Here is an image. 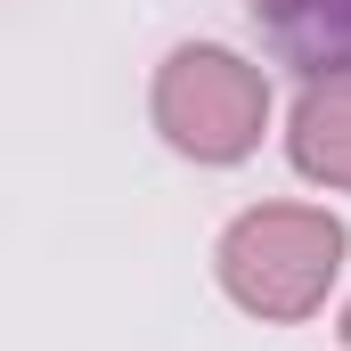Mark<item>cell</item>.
I'll use <instances>...</instances> for the list:
<instances>
[{
  "mask_svg": "<svg viewBox=\"0 0 351 351\" xmlns=\"http://www.w3.org/2000/svg\"><path fill=\"white\" fill-rule=\"evenodd\" d=\"M343 343H351V302H343Z\"/></svg>",
  "mask_w": 351,
  "mask_h": 351,
  "instance_id": "obj_6",
  "label": "cell"
},
{
  "mask_svg": "<svg viewBox=\"0 0 351 351\" xmlns=\"http://www.w3.org/2000/svg\"><path fill=\"white\" fill-rule=\"evenodd\" d=\"M343 254H351V229L327 213V204H254L221 229V294L262 319V327H294L311 319L335 278H343Z\"/></svg>",
  "mask_w": 351,
  "mask_h": 351,
  "instance_id": "obj_1",
  "label": "cell"
},
{
  "mask_svg": "<svg viewBox=\"0 0 351 351\" xmlns=\"http://www.w3.org/2000/svg\"><path fill=\"white\" fill-rule=\"evenodd\" d=\"M245 8H254V16H269V33H278V25L294 16V0H245Z\"/></svg>",
  "mask_w": 351,
  "mask_h": 351,
  "instance_id": "obj_5",
  "label": "cell"
},
{
  "mask_svg": "<svg viewBox=\"0 0 351 351\" xmlns=\"http://www.w3.org/2000/svg\"><path fill=\"white\" fill-rule=\"evenodd\" d=\"M286 156L311 188L351 196V74H311L286 114Z\"/></svg>",
  "mask_w": 351,
  "mask_h": 351,
  "instance_id": "obj_3",
  "label": "cell"
},
{
  "mask_svg": "<svg viewBox=\"0 0 351 351\" xmlns=\"http://www.w3.org/2000/svg\"><path fill=\"white\" fill-rule=\"evenodd\" d=\"M147 114L164 131V147L204 164V172H229L262 147L269 131V74L229 49V41H180L172 58L156 66V90H147Z\"/></svg>",
  "mask_w": 351,
  "mask_h": 351,
  "instance_id": "obj_2",
  "label": "cell"
},
{
  "mask_svg": "<svg viewBox=\"0 0 351 351\" xmlns=\"http://www.w3.org/2000/svg\"><path fill=\"white\" fill-rule=\"evenodd\" d=\"M278 41L311 74H351V0H294V16L278 25Z\"/></svg>",
  "mask_w": 351,
  "mask_h": 351,
  "instance_id": "obj_4",
  "label": "cell"
}]
</instances>
